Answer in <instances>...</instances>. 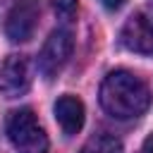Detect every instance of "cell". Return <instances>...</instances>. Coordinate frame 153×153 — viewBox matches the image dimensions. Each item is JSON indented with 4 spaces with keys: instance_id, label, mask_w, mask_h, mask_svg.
<instances>
[{
    "instance_id": "6da1fadb",
    "label": "cell",
    "mask_w": 153,
    "mask_h": 153,
    "mask_svg": "<svg viewBox=\"0 0 153 153\" xmlns=\"http://www.w3.org/2000/svg\"><path fill=\"white\" fill-rule=\"evenodd\" d=\"M100 105L115 120H134L148 110L151 91L134 72L115 69L100 84Z\"/></svg>"
},
{
    "instance_id": "7a4b0ae2",
    "label": "cell",
    "mask_w": 153,
    "mask_h": 153,
    "mask_svg": "<svg viewBox=\"0 0 153 153\" xmlns=\"http://www.w3.org/2000/svg\"><path fill=\"white\" fill-rule=\"evenodd\" d=\"M5 131L17 153H48V136L31 108H19L10 112Z\"/></svg>"
},
{
    "instance_id": "3957f363",
    "label": "cell",
    "mask_w": 153,
    "mask_h": 153,
    "mask_svg": "<svg viewBox=\"0 0 153 153\" xmlns=\"http://www.w3.org/2000/svg\"><path fill=\"white\" fill-rule=\"evenodd\" d=\"M120 41L131 53L153 55V5L141 7L124 22Z\"/></svg>"
},
{
    "instance_id": "277c9868",
    "label": "cell",
    "mask_w": 153,
    "mask_h": 153,
    "mask_svg": "<svg viewBox=\"0 0 153 153\" xmlns=\"http://www.w3.org/2000/svg\"><path fill=\"white\" fill-rule=\"evenodd\" d=\"M72 48H74V41H72V33L67 29H55L48 41L43 43L41 48V55H38V69L45 79H53L62 72V67L67 65L69 55H72Z\"/></svg>"
},
{
    "instance_id": "5b68a950",
    "label": "cell",
    "mask_w": 153,
    "mask_h": 153,
    "mask_svg": "<svg viewBox=\"0 0 153 153\" xmlns=\"http://www.w3.org/2000/svg\"><path fill=\"white\" fill-rule=\"evenodd\" d=\"M38 17H41V2L38 0H14V5L7 12V19H5L7 38L14 43L29 41L38 26Z\"/></svg>"
},
{
    "instance_id": "8992f818",
    "label": "cell",
    "mask_w": 153,
    "mask_h": 153,
    "mask_svg": "<svg viewBox=\"0 0 153 153\" xmlns=\"http://www.w3.org/2000/svg\"><path fill=\"white\" fill-rule=\"evenodd\" d=\"M31 86V67L24 55H10L0 65V93L5 98H17Z\"/></svg>"
},
{
    "instance_id": "52a82bcc",
    "label": "cell",
    "mask_w": 153,
    "mask_h": 153,
    "mask_svg": "<svg viewBox=\"0 0 153 153\" xmlns=\"http://www.w3.org/2000/svg\"><path fill=\"white\" fill-rule=\"evenodd\" d=\"M55 120H57V124H60V129L67 134V136H74V134H79L81 131V127H84V103L76 98V96H69V93H65V96H60L57 100H55Z\"/></svg>"
},
{
    "instance_id": "ba28073f",
    "label": "cell",
    "mask_w": 153,
    "mask_h": 153,
    "mask_svg": "<svg viewBox=\"0 0 153 153\" xmlns=\"http://www.w3.org/2000/svg\"><path fill=\"white\" fill-rule=\"evenodd\" d=\"M81 153H122V141L112 134H96L84 143Z\"/></svg>"
},
{
    "instance_id": "9c48e42d",
    "label": "cell",
    "mask_w": 153,
    "mask_h": 153,
    "mask_svg": "<svg viewBox=\"0 0 153 153\" xmlns=\"http://www.w3.org/2000/svg\"><path fill=\"white\" fill-rule=\"evenodd\" d=\"M53 10L60 19L72 22L74 14H76V0H53Z\"/></svg>"
},
{
    "instance_id": "30bf717a",
    "label": "cell",
    "mask_w": 153,
    "mask_h": 153,
    "mask_svg": "<svg viewBox=\"0 0 153 153\" xmlns=\"http://www.w3.org/2000/svg\"><path fill=\"white\" fill-rule=\"evenodd\" d=\"M100 2H103L108 10H120V7H122L127 0H100Z\"/></svg>"
},
{
    "instance_id": "8fae6325",
    "label": "cell",
    "mask_w": 153,
    "mask_h": 153,
    "mask_svg": "<svg viewBox=\"0 0 153 153\" xmlns=\"http://www.w3.org/2000/svg\"><path fill=\"white\" fill-rule=\"evenodd\" d=\"M141 153H153V134L143 141V148H141Z\"/></svg>"
}]
</instances>
